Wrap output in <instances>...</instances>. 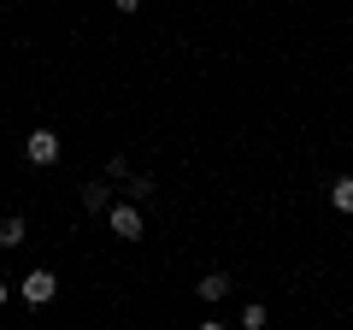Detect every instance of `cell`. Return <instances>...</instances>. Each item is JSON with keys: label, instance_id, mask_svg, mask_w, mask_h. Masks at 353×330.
<instances>
[{"label": "cell", "instance_id": "6da1fadb", "mask_svg": "<svg viewBox=\"0 0 353 330\" xmlns=\"http://www.w3.org/2000/svg\"><path fill=\"white\" fill-rule=\"evenodd\" d=\"M106 230H112L118 242H136L141 230H148V218H141V201H112V206H106Z\"/></svg>", "mask_w": 353, "mask_h": 330}, {"label": "cell", "instance_id": "7a4b0ae2", "mask_svg": "<svg viewBox=\"0 0 353 330\" xmlns=\"http://www.w3.org/2000/svg\"><path fill=\"white\" fill-rule=\"evenodd\" d=\"M24 159L30 165H59V130H30V142H24Z\"/></svg>", "mask_w": 353, "mask_h": 330}, {"label": "cell", "instance_id": "3957f363", "mask_svg": "<svg viewBox=\"0 0 353 330\" xmlns=\"http://www.w3.org/2000/svg\"><path fill=\"white\" fill-rule=\"evenodd\" d=\"M18 295H24L30 307H48L53 295H59V278H53L48 266H36V271H30V278H24V283H18Z\"/></svg>", "mask_w": 353, "mask_h": 330}, {"label": "cell", "instance_id": "277c9868", "mask_svg": "<svg viewBox=\"0 0 353 330\" xmlns=\"http://www.w3.org/2000/svg\"><path fill=\"white\" fill-rule=\"evenodd\" d=\"M106 206H112V177L83 183V213H88V218H106Z\"/></svg>", "mask_w": 353, "mask_h": 330}, {"label": "cell", "instance_id": "5b68a950", "mask_svg": "<svg viewBox=\"0 0 353 330\" xmlns=\"http://www.w3.org/2000/svg\"><path fill=\"white\" fill-rule=\"evenodd\" d=\"M24 236H30V224H24L18 213L0 218V248H6V254H12V248H24Z\"/></svg>", "mask_w": 353, "mask_h": 330}, {"label": "cell", "instance_id": "8992f818", "mask_svg": "<svg viewBox=\"0 0 353 330\" xmlns=\"http://www.w3.org/2000/svg\"><path fill=\"white\" fill-rule=\"evenodd\" d=\"M194 289H201V301H224V295H230V278H224V271H206Z\"/></svg>", "mask_w": 353, "mask_h": 330}, {"label": "cell", "instance_id": "52a82bcc", "mask_svg": "<svg viewBox=\"0 0 353 330\" xmlns=\"http://www.w3.org/2000/svg\"><path fill=\"white\" fill-rule=\"evenodd\" d=\"M330 206H336V213H353V177H336V183H330Z\"/></svg>", "mask_w": 353, "mask_h": 330}, {"label": "cell", "instance_id": "ba28073f", "mask_svg": "<svg viewBox=\"0 0 353 330\" xmlns=\"http://www.w3.org/2000/svg\"><path fill=\"white\" fill-rule=\"evenodd\" d=\"M130 201H141V206L153 201V177H148V171H136V177H130Z\"/></svg>", "mask_w": 353, "mask_h": 330}, {"label": "cell", "instance_id": "9c48e42d", "mask_svg": "<svg viewBox=\"0 0 353 330\" xmlns=\"http://www.w3.org/2000/svg\"><path fill=\"white\" fill-rule=\"evenodd\" d=\"M265 318H271V313H265L259 301H248V307H241V330H265Z\"/></svg>", "mask_w": 353, "mask_h": 330}, {"label": "cell", "instance_id": "30bf717a", "mask_svg": "<svg viewBox=\"0 0 353 330\" xmlns=\"http://www.w3.org/2000/svg\"><path fill=\"white\" fill-rule=\"evenodd\" d=\"M106 177H112V183H130L136 171H130V159H124V153H112V159H106Z\"/></svg>", "mask_w": 353, "mask_h": 330}, {"label": "cell", "instance_id": "8fae6325", "mask_svg": "<svg viewBox=\"0 0 353 330\" xmlns=\"http://www.w3.org/2000/svg\"><path fill=\"white\" fill-rule=\"evenodd\" d=\"M112 12H124V18H130V12H141V0H112Z\"/></svg>", "mask_w": 353, "mask_h": 330}, {"label": "cell", "instance_id": "7c38bea8", "mask_svg": "<svg viewBox=\"0 0 353 330\" xmlns=\"http://www.w3.org/2000/svg\"><path fill=\"white\" fill-rule=\"evenodd\" d=\"M6 301H12V283H6V278H0V307H6Z\"/></svg>", "mask_w": 353, "mask_h": 330}]
</instances>
